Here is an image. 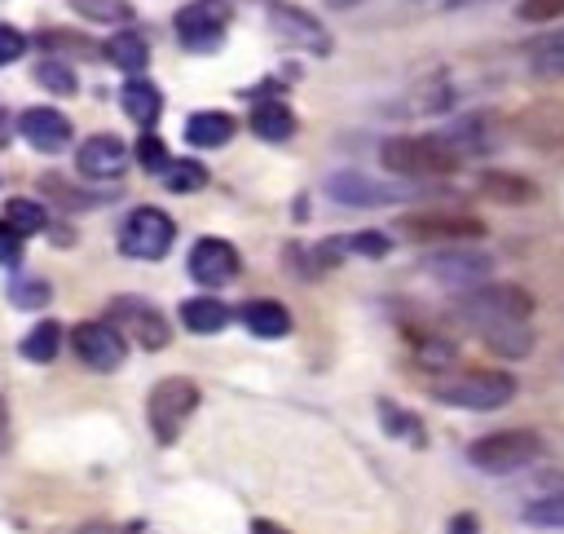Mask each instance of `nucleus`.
I'll return each mask as SVG.
<instances>
[{
	"label": "nucleus",
	"mask_w": 564,
	"mask_h": 534,
	"mask_svg": "<svg viewBox=\"0 0 564 534\" xmlns=\"http://www.w3.org/2000/svg\"><path fill=\"white\" fill-rule=\"evenodd\" d=\"M70 9L88 22H106V26H119V22H132V4L128 0H70Z\"/></svg>",
	"instance_id": "nucleus-28"
},
{
	"label": "nucleus",
	"mask_w": 564,
	"mask_h": 534,
	"mask_svg": "<svg viewBox=\"0 0 564 534\" xmlns=\"http://www.w3.org/2000/svg\"><path fill=\"white\" fill-rule=\"evenodd\" d=\"M119 106H123V115H128L132 124L150 128V124L163 115V93H159L145 75H128L123 88H119Z\"/></svg>",
	"instance_id": "nucleus-17"
},
{
	"label": "nucleus",
	"mask_w": 564,
	"mask_h": 534,
	"mask_svg": "<svg viewBox=\"0 0 564 534\" xmlns=\"http://www.w3.org/2000/svg\"><path fill=\"white\" fill-rule=\"evenodd\" d=\"M542 459V437L533 428H498L467 446V463L489 477H507L520 468H533Z\"/></svg>",
	"instance_id": "nucleus-3"
},
{
	"label": "nucleus",
	"mask_w": 564,
	"mask_h": 534,
	"mask_svg": "<svg viewBox=\"0 0 564 534\" xmlns=\"http://www.w3.org/2000/svg\"><path fill=\"white\" fill-rule=\"evenodd\" d=\"M13 234H22V238H31V234H40V229H48V212L35 203V199H9L4 203V216H0Z\"/></svg>",
	"instance_id": "nucleus-25"
},
{
	"label": "nucleus",
	"mask_w": 564,
	"mask_h": 534,
	"mask_svg": "<svg viewBox=\"0 0 564 534\" xmlns=\"http://www.w3.org/2000/svg\"><path fill=\"white\" fill-rule=\"evenodd\" d=\"M163 185H167L172 194H194V190L207 185V168H203L198 159H167V168H163Z\"/></svg>",
	"instance_id": "nucleus-26"
},
{
	"label": "nucleus",
	"mask_w": 564,
	"mask_h": 534,
	"mask_svg": "<svg viewBox=\"0 0 564 534\" xmlns=\"http://www.w3.org/2000/svg\"><path fill=\"white\" fill-rule=\"evenodd\" d=\"M106 313H110L106 322H115L123 340H132V344H141L150 353L167 349V340H172V322L163 318V309L141 300V296H115Z\"/></svg>",
	"instance_id": "nucleus-7"
},
{
	"label": "nucleus",
	"mask_w": 564,
	"mask_h": 534,
	"mask_svg": "<svg viewBox=\"0 0 564 534\" xmlns=\"http://www.w3.org/2000/svg\"><path fill=\"white\" fill-rule=\"evenodd\" d=\"M441 406H463V410H502L516 397V375L507 371H463L445 384L432 388Z\"/></svg>",
	"instance_id": "nucleus-4"
},
{
	"label": "nucleus",
	"mask_w": 564,
	"mask_h": 534,
	"mask_svg": "<svg viewBox=\"0 0 564 534\" xmlns=\"http://www.w3.org/2000/svg\"><path fill=\"white\" fill-rule=\"evenodd\" d=\"M269 26H273L286 44H300V49H308V53H330V31H326L313 13L295 9V4H269Z\"/></svg>",
	"instance_id": "nucleus-16"
},
{
	"label": "nucleus",
	"mask_w": 564,
	"mask_h": 534,
	"mask_svg": "<svg viewBox=\"0 0 564 534\" xmlns=\"http://www.w3.org/2000/svg\"><path fill=\"white\" fill-rule=\"evenodd\" d=\"M463 322L502 357H529L533 353V296L516 282H476L463 296Z\"/></svg>",
	"instance_id": "nucleus-1"
},
{
	"label": "nucleus",
	"mask_w": 564,
	"mask_h": 534,
	"mask_svg": "<svg viewBox=\"0 0 564 534\" xmlns=\"http://www.w3.org/2000/svg\"><path fill=\"white\" fill-rule=\"evenodd\" d=\"M198 410V384L185 375H167L150 388L145 415H150V432L159 446H172L181 437V428L189 424V415Z\"/></svg>",
	"instance_id": "nucleus-5"
},
{
	"label": "nucleus",
	"mask_w": 564,
	"mask_h": 534,
	"mask_svg": "<svg viewBox=\"0 0 564 534\" xmlns=\"http://www.w3.org/2000/svg\"><path fill=\"white\" fill-rule=\"evenodd\" d=\"M57 349H62V327L53 322V318H40L26 335H22V344H18V353L26 357V362H53L57 357Z\"/></svg>",
	"instance_id": "nucleus-24"
},
{
	"label": "nucleus",
	"mask_w": 564,
	"mask_h": 534,
	"mask_svg": "<svg viewBox=\"0 0 564 534\" xmlns=\"http://www.w3.org/2000/svg\"><path fill=\"white\" fill-rule=\"evenodd\" d=\"M330 9H352V4H361V0H326Z\"/></svg>",
	"instance_id": "nucleus-40"
},
{
	"label": "nucleus",
	"mask_w": 564,
	"mask_h": 534,
	"mask_svg": "<svg viewBox=\"0 0 564 534\" xmlns=\"http://www.w3.org/2000/svg\"><path fill=\"white\" fill-rule=\"evenodd\" d=\"M18 132H22V141H26L31 150H40V154H62V150L70 146V137H75L70 119H66L62 110H53V106H26V110L18 115Z\"/></svg>",
	"instance_id": "nucleus-13"
},
{
	"label": "nucleus",
	"mask_w": 564,
	"mask_h": 534,
	"mask_svg": "<svg viewBox=\"0 0 564 534\" xmlns=\"http://www.w3.org/2000/svg\"><path fill=\"white\" fill-rule=\"evenodd\" d=\"M18 260H22V234H13L0 221V265H18Z\"/></svg>",
	"instance_id": "nucleus-36"
},
{
	"label": "nucleus",
	"mask_w": 564,
	"mask_h": 534,
	"mask_svg": "<svg viewBox=\"0 0 564 534\" xmlns=\"http://www.w3.org/2000/svg\"><path fill=\"white\" fill-rule=\"evenodd\" d=\"M242 327L260 340H278V335H291V309L282 300H247L238 309Z\"/></svg>",
	"instance_id": "nucleus-20"
},
{
	"label": "nucleus",
	"mask_w": 564,
	"mask_h": 534,
	"mask_svg": "<svg viewBox=\"0 0 564 534\" xmlns=\"http://www.w3.org/2000/svg\"><path fill=\"white\" fill-rule=\"evenodd\" d=\"M467 4H485V0H449V9H467Z\"/></svg>",
	"instance_id": "nucleus-41"
},
{
	"label": "nucleus",
	"mask_w": 564,
	"mask_h": 534,
	"mask_svg": "<svg viewBox=\"0 0 564 534\" xmlns=\"http://www.w3.org/2000/svg\"><path fill=\"white\" fill-rule=\"evenodd\" d=\"M176 243V221L163 212V207H132L119 225V252L132 256V260H163Z\"/></svg>",
	"instance_id": "nucleus-6"
},
{
	"label": "nucleus",
	"mask_w": 564,
	"mask_h": 534,
	"mask_svg": "<svg viewBox=\"0 0 564 534\" xmlns=\"http://www.w3.org/2000/svg\"><path fill=\"white\" fill-rule=\"evenodd\" d=\"M234 132H238V124L225 110H194L185 119V141L198 150H220V146H229Z\"/></svg>",
	"instance_id": "nucleus-18"
},
{
	"label": "nucleus",
	"mask_w": 564,
	"mask_h": 534,
	"mask_svg": "<svg viewBox=\"0 0 564 534\" xmlns=\"http://www.w3.org/2000/svg\"><path fill=\"white\" fill-rule=\"evenodd\" d=\"M48 296H53V287H48L44 278H18V282L9 287V300H13L18 309H44Z\"/></svg>",
	"instance_id": "nucleus-32"
},
{
	"label": "nucleus",
	"mask_w": 564,
	"mask_h": 534,
	"mask_svg": "<svg viewBox=\"0 0 564 534\" xmlns=\"http://www.w3.org/2000/svg\"><path fill=\"white\" fill-rule=\"evenodd\" d=\"M322 194L335 199L339 207H379V203H397L405 199V190L388 185V181H375L366 172H330L322 181Z\"/></svg>",
	"instance_id": "nucleus-12"
},
{
	"label": "nucleus",
	"mask_w": 564,
	"mask_h": 534,
	"mask_svg": "<svg viewBox=\"0 0 564 534\" xmlns=\"http://www.w3.org/2000/svg\"><path fill=\"white\" fill-rule=\"evenodd\" d=\"M75 168H79V177H88V181H115V177H123V168H128V146H123L115 132H93V137L75 150Z\"/></svg>",
	"instance_id": "nucleus-15"
},
{
	"label": "nucleus",
	"mask_w": 564,
	"mask_h": 534,
	"mask_svg": "<svg viewBox=\"0 0 564 534\" xmlns=\"http://www.w3.org/2000/svg\"><path fill=\"white\" fill-rule=\"evenodd\" d=\"M423 269H427L436 282L467 291V287L494 278V256H489V252H476V247H467V243H449L445 252L423 256Z\"/></svg>",
	"instance_id": "nucleus-9"
},
{
	"label": "nucleus",
	"mask_w": 564,
	"mask_h": 534,
	"mask_svg": "<svg viewBox=\"0 0 564 534\" xmlns=\"http://www.w3.org/2000/svg\"><path fill=\"white\" fill-rule=\"evenodd\" d=\"M13 446V424H9V402L0 397V455H9Z\"/></svg>",
	"instance_id": "nucleus-38"
},
{
	"label": "nucleus",
	"mask_w": 564,
	"mask_h": 534,
	"mask_svg": "<svg viewBox=\"0 0 564 534\" xmlns=\"http://www.w3.org/2000/svg\"><path fill=\"white\" fill-rule=\"evenodd\" d=\"M401 229L419 243H471L485 238V221L458 216V212H427V216H401Z\"/></svg>",
	"instance_id": "nucleus-14"
},
{
	"label": "nucleus",
	"mask_w": 564,
	"mask_h": 534,
	"mask_svg": "<svg viewBox=\"0 0 564 534\" xmlns=\"http://www.w3.org/2000/svg\"><path fill=\"white\" fill-rule=\"evenodd\" d=\"M251 132L260 141H291L295 137V110L286 102H256L251 106Z\"/></svg>",
	"instance_id": "nucleus-22"
},
{
	"label": "nucleus",
	"mask_w": 564,
	"mask_h": 534,
	"mask_svg": "<svg viewBox=\"0 0 564 534\" xmlns=\"http://www.w3.org/2000/svg\"><path fill=\"white\" fill-rule=\"evenodd\" d=\"M35 84H40V88H48V93H57V97H70V93L79 88L75 71H70L66 62H57V57H44V62L35 66Z\"/></svg>",
	"instance_id": "nucleus-30"
},
{
	"label": "nucleus",
	"mask_w": 564,
	"mask_h": 534,
	"mask_svg": "<svg viewBox=\"0 0 564 534\" xmlns=\"http://www.w3.org/2000/svg\"><path fill=\"white\" fill-rule=\"evenodd\" d=\"M445 534H480V521H476V512H454Z\"/></svg>",
	"instance_id": "nucleus-37"
},
{
	"label": "nucleus",
	"mask_w": 564,
	"mask_h": 534,
	"mask_svg": "<svg viewBox=\"0 0 564 534\" xmlns=\"http://www.w3.org/2000/svg\"><path fill=\"white\" fill-rule=\"evenodd\" d=\"M70 349H75V357L88 366V371H119L123 366V357H128V340L119 335V327L115 322H79L75 331H70Z\"/></svg>",
	"instance_id": "nucleus-10"
},
{
	"label": "nucleus",
	"mask_w": 564,
	"mask_h": 534,
	"mask_svg": "<svg viewBox=\"0 0 564 534\" xmlns=\"http://www.w3.org/2000/svg\"><path fill=\"white\" fill-rule=\"evenodd\" d=\"M172 26H176V35H181L185 49L212 53V49H220V40H225L229 4H220V0H189V4L176 9Z\"/></svg>",
	"instance_id": "nucleus-8"
},
{
	"label": "nucleus",
	"mask_w": 564,
	"mask_h": 534,
	"mask_svg": "<svg viewBox=\"0 0 564 534\" xmlns=\"http://www.w3.org/2000/svg\"><path fill=\"white\" fill-rule=\"evenodd\" d=\"M520 516H524V525H538V530H564V494L529 499Z\"/></svg>",
	"instance_id": "nucleus-29"
},
{
	"label": "nucleus",
	"mask_w": 564,
	"mask_h": 534,
	"mask_svg": "<svg viewBox=\"0 0 564 534\" xmlns=\"http://www.w3.org/2000/svg\"><path fill=\"white\" fill-rule=\"evenodd\" d=\"M335 247H344V252H357V256H370V260H379V256H388V252H392L388 234H379V229H361V234L335 238Z\"/></svg>",
	"instance_id": "nucleus-31"
},
{
	"label": "nucleus",
	"mask_w": 564,
	"mask_h": 534,
	"mask_svg": "<svg viewBox=\"0 0 564 534\" xmlns=\"http://www.w3.org/2000/svg\"><path fill=\"white\" fill-rule=\"evenodd\" d=\"M229 318H234V309L225 300H216V296H189V300H181V327L194 331V335H216V331L229 327Z\"/></svg>",
	"instance_id": "nucleus-19"
},
{
	"label": "nucleus",
	"mask_w": 564,
	"mask_h": 534,
	"mask_svg": "<svg viewBox=\"0 0 564 534\" xmlns=\"http://www.w3.org/2000/svg\"><path fill=\"white\" fill-rule=\"evenodd\" d=\"M167 159H172V154H167L163 137H154V132L145 128V132H141V141H137V163H141L145 172H163V168H167Z\"/></svg>",
	"instance_id": "nucleus-33"
},
{
	"label": "nucleus",
	"mask_w": 564,
	"mask_h": 534,
	"mask_svg": "<svg viewBox=\"0 0 564 534\" xmlns=\"http://www.w3.org/2000/svg\"><path fill=\"white\" fill-rule=\"evenodd\" d=\"M101 57L110 66H119L123 75H141L150 66V44L137 35V31H115L106 44H101Z\"/></svg>",
	"instance_id": "nucleus-21"
},
{
	"label": "nucleus",
	"mask_w": 564,
	"mask_h": 534,
	"mask_svg": "<svg viewBox=\"0 0 564 534\" xmlns=\"http://www.w3.org/2000/svg\"><path fill=\"white\" fill-rule=\"evenodd\" d=\"M379 163L392 177H410V181H432V177H449L463 163V150L449 146L445 137H388L379 146Z\"/></svg>",
	"instance_id": "nucleus-2"
},
{
	"label": "nucleus",
	"mask_w": 564,
	"mask_h": 534,
	"mask_svg": "<svg viewBox=\"0 0 564 534\" xmlns=\"http://www.w3.org/2000/svg\"><path fill=\"white\" fill-rule=\"evenodd\" d=\"M529 66L546 79H564V35H542L529 49Z\"/></svg>",
	"instance_id": "nucleus-27"
},
{
	"label": "nucleus",
	"mask_w": 564,
	"mask_h": 534,
	"mask_svg": "<svg viewBox=\"0 0 564 534\" xmlns=\"http://www.w3.org/2000/svg\"><path fill=\"white\" fill-rule=\"evenodd\" d=\"M189 278L198 287H225L238 278L242 260H238V247L229 238H216V234H203L194 247H189V260H185Z\"/></svg>",
	"instance_id": "nucleus-11"
},
{
	"label": "nucleus",
	"mask_w": 564,
	"mask_h": 534,
	"mask_svg": "<svg viewBox=\"0 0 564 534\" xmlns=\"http://www.w3.org/2000/svg\"><path fill=\"white\" fill-rule=\"evenodd\" d=\"M480 194H489L494 203H529L538 199V185L520 172H480Z\"/></svg>",
	"instance_id": "nucleus-23"
},
{
	"label": "nucleus",
	"mask_w": 564,
	"mask_h": 534,
	"mask_svg": "<svg viewBox=\"0 0 564 534\" xmlns=\"http://www.w3.org/2000/svg\"><path fill=\"white\" fill-rule=\"evenodd\" d=\"M560 13H564V0H524V4H516L520 22H551Z\"/></svg>",
	"instance_id": "nucleus-34"
},
{
	"label": "nucleus",
	"mask_w": 564,
	"mask_h": 534,
	"mask_svg": "<svg viewBox=\"0 0 564 534\" xmlns=\"http://www.w3.org/2000/svg\"><path fill=\"white\" fill-rule=\"evenodd\" d=\"M26 35L18 31V26H9V22H0V66H9V62H18L22 53H26Z\"/></svg>",
	"instance_id": "nucleus-35"
},
{
	"label": "nucleus",
	"mask_w": 564,
	"mask_h": 534,
	"mask_svg": "<svg viewBox=\"0 0 564 534\" xmlns=\"http://www.w3.org/2000/svg\"><path fill=\"white\" fill-rule=\"evenodd\" d=\"M9 132H13V119H9V115H4V110H0V146H4V141H9Z\"/></svg>",
	"instance_id": "nucleus-39"
}]
</instances>
